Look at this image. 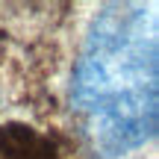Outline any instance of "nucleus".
<instances>
[{
	"label": "nucleus",
	"mask_w": 159,
	"mask_h": 159,
	"mask_svg": "<svg viewBox=\"0 0 159 159\" xmlns=\"http://www.w3.org/2000/svg\"><path fill=\"white\" fill-rule=\"evenodd\" d=\"M71 115L91 156L118 159L159 127L156 9L106 3L85 33L71 80Z\"/></svg>",
	"instance_id": "nucleus-1"
},
{
	"label": "nucleus",
	"mask_w": 159,
	"mask_h": 159,
	"mask_svg": "<svg viewBox=\"0 0 159 159\" xmlns=\"http://www.w3.org/2000/svg\"><path fill=\"white\" fill-rule=\"evenodd\" d=\"M0 159H62L59 148L30 124H0Z\"/></svg>",
	"instance_id": "nucleus-2"
}]
</instances>
